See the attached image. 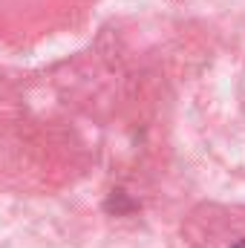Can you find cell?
<instances>
[{"label": "cell", "mask_w": 245, "mask_h": 248, "mask_svg": "<svg viewBox=\"0 0 245 248\" xmlns=\"http://www.w3.org/2000/svg\"><path fill=\"white\" fill-rule=\"evenodd\" d=\"M231 248H245V240H240V243H237V246H231Z\"/></svg>", "instance_id": "cell-1"}]
</instances>
